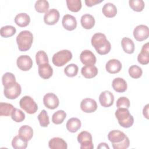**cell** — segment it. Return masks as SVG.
<instances>
[{
    "label": "cell",
    "mask_w": 149,
    "mask_h": 149,
    "mask_svg": "<svg viewBox=\"0 0 149 149\" xmlns=\"http://www.w3.org/2000/svg\"><path fill=\"white\" fill-rule=\"evenodd\" d=\"M18 135H19L26 141H29L33 137V130L32 127L29 125L22 126L19 129Z\"/></svg>",
    "instance_id": "cell-26"
},
{
    "label": "cell",
    "mask_w": 149,
    "mask_h": 149,
    "mask_svg": "<svg viewBox=\"0 0 149 149\" xmlns=\"http://www.w3.org/2000/svg\"><path fill=\"white\" fill-rule=\"evenodd\" d=\"M49 3L46 0H38L36 2L34 8L38 13H46L48 11Z\"/></svg>",
    "instance_id": "cell-33"
},
{
    "label": "cell",
    "mask_w": 149,
    "mask_h": 149,
    "mask_svg": "<svg viewBox=\"0 0 149 149\" xmlns=\"http://www.w3.org/2000/svg\"><path fill=\"white\" fill-rule=\"evenodd\" d=\"M121 45L125 52L132 54L134 51V44L133 40L127 37H124L122 39Z\"/></svg>",
    "instance_id": "cell-28"
},
{
    "label": "cell",
    "mask_w": 149,
    "mask_h": 149,
    "mask_svg": "<svg viewBox=\"0 0 149 149\" xmlns=\"http://www.w3.org/2000/svg\"><path fill=\"white\" fill-rule=\"evenodd\" d=\"M33 42V35L29 30L20 31L16 37V42L20 51L24 52L29 50Z\"/></svg>",
    "instance_id": "cell-2"
},
{
    "label": "cell",
    "mask_w": 149,
    "mask_h": 149,
    "mask_svg": "<svg viewBox=\"0 0 149 149\" xmlns=\"http://www.w3.org/2000/svg\"><path fill=\"white\" fill-rule=\"evenodd\" d=\"M16 31V28L10 25H6L1 28L0 34L2 37L8 38L13 36Z\"/></svg>",
    "instance_id": "cell-32"
},
{
    "label": "cell",
    "mask_w": 149,
    "mask_h": 149,
    "mask_svg": "<svg viewBox=\"0 0 149 149\" xmlns=\"http://www.w3.org/2000/svg\"><path fill=\"white\" fill-rule=\"evenodd\" d=\"M22 88L20 85L16 82L13 86L8 87L4 88L3 94L6 98L10 100H14L17 98L21 94Z\"/></svg>",
    "instance_id": "cell-9"
},
{
    "label": "cell",
    "mask_w": 149,
    "mask_h": 149,
    "mask_svg": "<svg viewBox=\"0 0 149 149\" xmlns=\"http://www.w3.org/2000/svg\"><path fill=\"white\" fill-rule=\"evenodd\" d=\"M48 146L51 149H66L68 148L66 142L60 137L51 139L48 142Z\"/></svg>",
    "instance_id": "cell-22"
},
{
    "label": "cell",
    "mask_w": 149,
    "mask_h": 149,
    "mask_svg": "<svg viewBox=\"0 0 149 149\" xmlns=\"http://www.w3.org/2000/svg\"><path fill=\"white\" fill-rule=\"evenodd\" d=\"M38 120L42 127H47L49 124V116L47 112L45 109H42L38 115Z\"/></svg>",
    "instance_id": "cell-40"
},
{
    "label": "cell",
    "mask_w": 149,
    "mask_h": 149,
    "mask_svg": "<svg viewBox=\"0 0 149 149\" xmlns=\"http://www.w3.org/2000/svg\"><path fill=\"white\" fill-rule=\"evenodd\" d=\"M99 101L102 107L105 108L109 107L113 103L114 96L109 91H102L99 96Z\"/></svg>",
    "instance_id": "cell-14"
},
{
    "label": "cell",
    "mask_w": 149,
    "mask_h": 149,
    "mask_svg": "<svg viewBox=\"0 0 149 149\" xmlns=\"http://www.w3.org/2000/svg\"><path fill=\"white\" fill-rule=\"evenodd\" d=\"M78 70L79 68L76 64L70 63L65 67L64 69V73L67 76L73 77L77 75Z\"/></svg>",
    "instance_id": "cell-38"
},
{
    "label": "cell",
    "mask_w": 149,
    "mask_h": 149,
    "mask_svg": "<svg viewBox=\"0 0 149 149\" xmlns=\"http://www.w3.org/2000/svg\"><path fill=\"white\" fill-rule=\"evenodd\" d=\"M130 102L129 100L126 97H119L116 101V107L118 108H123L128 109L130 107Z\"/></svg>",
    "instance_id": "cell-42"
},
{
    "label": "cell",
    "mask_w": 149,
    "mask_h": 149,
    "mask_svg": "<svg viewBox=\"0 0 149 149\" xmlns=\"http://www.w3.org/2000/svg\"><path fill=\"white\" fill-rule=\"evenodd\" d=\"M16 63L19 69L23 71H27L32 68L33 61L28 55H20L17 58Z\"/></svg>",
    "instance_id": "cell-10"
},
{
    "label": "cell",
    "mask_w": 149,
    "mask_h": 149,
    "mask_svg": "<svg viewBox=\"0 0 149 149\" xmlns=\"http://www.w3.org/2000/svg\"><path fill=\"white\" fill-rule=\"evenodd\" d=\"M43 103L47 108L54 109L59 106V100L57 95L55 94L48 93L44 95L43 97Z\"/></svg>",
    "instance_id": "cell-8"
},
{
    "label": "cell",
    "mask_w": 149,
    "mask_h": 149,
    "mask_svg": "<svg viewBox=\"0 0 149 149\" xmlns=\"http://www.w3.org/2000/svg\"><path fill=\"white\" fill-rule=\"evenodd\" d=\"M77 139L80 144L81 149H93L94 148L92 136L88 132H81L78 134Z\"/></svg>",
    "instance_id": "cell-6"
},
{
    "label": "cell",
    "mask_w": 149,
    "mask_h": 149,
    "mask_svg": "<svg viewBox=\"0 0 149 149\" xmlns=\"http://www.w3.org/2000/svg\"><path fill=\"white\" fill-rule=\"evenodd\" d=\"M80 23L81 26L85 29H91L95 24L94 17L90 14L83 15L80 19Z\"/></svg>",
    "instance_id": "cell-27"
},
{
    "label": "cell",
    "mask_w": 149,
    "mask_h": 149,
    "mask_svg": "<svg viewBox=\"0 0 149 149\" xmlns=\"http://www.w3.org/2000/svg\"><path fill=\"white\" fill-rule=\"evenodd\" d=\"M63 27L68 31H72L77 27V20L76 18L69 14L63 16L62 20Z\"/></svg>",
    "instance_id": "cell-15"
},
{
    "label": "cell",
    "mask_w": 149,
    "mask_h": 149,
    "mask_svg": "<svg viewBox=\"0 0 149 149\" xmlns=\"http://www.w3.org/2000/svg\"><path fill=\"white\" fill-rule=\"evenodd\" d=\"M38 72L39 76L43 79H48L50 78L53 74V69L51 66L48 63L38 65Z\"/></svg>",
    "instance_id": "cell-18"
},
{
    "label": "cell",
    "mask_w": 149,
    "mask_h": 149,
    "mask_svg": "<svg viewBox=\"0 0 149 149\" xmlns=\"http://www.w3.org/2000/svg\"><path fill=\"white\" fill-rule=\"evenodd\" d=\"M80 108L86 113H92L97 110V104L94 100L86 98L81 101Z\"/></svg>",
    "instance_id": "cell-11"
},
{
    "label": "cell",
    "mask_w": 149,
    "mask_h": 149,
    "mask_svg": "<svg viewBox=\"0 0 149 149\" xmlns=\"http://www.w3.org/2000/svg\"><path fill=\"white\" fill-rule=\"evenodd\" d=\"M128 72L131 77L133 79H139L142 75L143 70L140 66L137 65H132L129 68Z\"/></svg>",
    "instance_id": "cell-39"
},
{
    "label": "cell",
    "mask_w": 149,
    "mask_h": 149,
    "mask_svg": "<svg viewBox=\"0 0 149 149\" xmlns=\"http://www.w3.org/2000/svg\"><path fill=\"white\" fill-rule=\"evenodd\" d=\"M98 72V69L94 65H86L81 69V74L86 79H91L95 77Z\"/></svg>",
    "instance_id": "cell-21"
},
{
    "label": "cell",
    "mask_w": 149,
    "mask_h": 149,
    "mask_svg": "<svg viewBox=\"0 0 149 149\" xmlns=\"http://www.w3.org/2000/svg\"><path fill=\"white\" fill-rule=\"evenodd\" d=\"M129 4L131 9L136 12H141L145 6L144 2L143 0H130Z\"/></svg>",
    "instance_id": "cell-36"
},
{
    "label": "cell",
    "mask_w": 149,
    "mask_h": 149,
    "mask_svg": "<svg viewBox=\"0 0 149 149\" xmlns=\"http://www.w3.org/2000/svg\"><path fill=\"white\" fill-rule=\"evenodd\" d=\"M80 60L84 65H94L96 63V57L91 51L86 49L80 55Z\"/></svg>",
    "instance_id": "cell-13"
},
{
    "label": "cell",
    "mask_w": 149,
    "mask_h": 149,
    "mask_svg": "<svg viewBox=\"0 0 149 149\" xmlns=\"http://www.w3.org/2000/svg\"><path fill=\"white\" fill-rule=\"evenodd\" d=\"M36 61L37 65L49 63V59L47 53L44 51H39L36 54Z\"/></svg>",
    "instance_id": "cell-37"
},
{
    "label": "cell",
    "mask_w": 149,
    "mask_h": 149,
    "mask_svg": "<svg viewBox=\"0 0 149 149\" xmlns=\"http://www.w3.org/2000/svg\"><path fill=\"white\" fill-rule=\"evenodd\" d=\"M122 63L118 59H112L109 60L105 65L107 71L111 74H115L119 72L122 69Z\"/></svg>",
    "instance_id": "cell-16"
},
{
    "label": "cell",
    "mask_w": 149,
    "mask_h": 149,
    "mask_svg": "<svg viewBox=\"0 0 149 149\" xmlns=\"http://www.w3.org/2000/svg\"><path fill=\"white\" fill-rule=\"evenodd\" d=\"M14 107L13 105L6 103V102H1L0 103V115L9 116H11L12 113L14 109Z\"/></svg>",
    "instance_id": "cell-31"
},
{
    "label": "cell",
    "mask_w": 149,
    "mask_h": 149,
    "mask_svg": "<svg viewBox=\"0 0 149 149\" xmlns=\"http://www.w3.org/2000/svg\"><path fill=\"white\" fill-rule=\"evenodd\" d=\"M126 136L123 132L118 130H113L108 133V139L112 144H115L122 142Z\"/></svg>",
    "instance_id": "cell-17"
},
{
    "label": "cell",
    "mask_w": 149,
    "mask_h": 149,
    "mask_svg": "<svg viewBox=\"0 0 149 149\" xmlns=\"http://www.w3.org/2000/svg\"><path fill=\"white\" fill-rule=\"evenodd\" d=\"M102 12L104 15L107 17H113L117 13V8L113 3L108 2L104 5Z\"/></svg>",
    "instance_id": "cell-24"
},
{
    "label": "cell",
    "mask_w": 149,
    "mask_h": 149,
    "mask_svg": "<svg viewBox=\"0 0 149 149\" xmlns=\"http://www.w3.org/2000/svg\"><path fill=\"white\" fill-rule=\"evenodd\" d=\"M97 148H108L109 149V147L106 143H101L97 146Z\"/></svg>",
    "instance_id": "cell-46"
},
{
    "label": "cell",
    "mask_w": 149,
    "mask_h": 149,
    "mask_svg": "<svg viewBox=\"0 0 149 149\" xmlns=\"http://www.w3.org/2000/svg\"><path fill=\"white\" fill-rule=\"evenodd\" d=\"M148 107H149V105L148 104H147L143 108V115L144 116V117L146 118V119H148Z\"/></svg>",
    "instance_id": "cell-45"
},
{
    "label": "cell",
    "mask_w": 149,
    "mask_h": 149,
    "mask_svg": "<svg viewBox=\"0 0 149 149\" xmlns=\"http://www.w3.org/2000/svg\"><path fill=\"white\" fill-rule=\"evenodd\" d=\"M2 82L4 88L9 87L15 84L16 78L15 75L10 72H6L2 77Z\"/></svg>",
    "instance_id": "cell-29"
},
{
    "label": "cell",
    "mask_w": 149,
    "mask_h": 149,
    "mask_svg": "<svg viewBox=\"0 0 149 149\" xmlns=\"http://www.w3.org/2000/svg\"><path fill=\"white\" fill-rule=\"evenodd\" d=\"M66 117V113L63 110H58L52 116V122L56 125H59L63 123Z\"/></svg>",
    "instance_id": "cell-34"
},
{
    "label": "cell",
    "mask_w": 149,
    "mask_h": 149,
    "mask_svg": "<svg viewBox=\"0 0 149 149\" xmlns=\"http://www.w3.org/2000/svg\"><path fill=\"white\" fill-rule=\"evenodd\" d=\"M113 89L118 93H123L127 90V84L125 79L121 77L114 79L112 82Z\"/></svg>",
    "instance_id": "cell-20"
},
{
    "label": "cell",
    "mask_w": 149,
    "mask_h": 149,
    "mask_svg": "<svg viewBox=\"0 0 149 149\" xmlns=\"http://www.w3.org/2000/svg\"><path fill=\"white\" fill-rule=\"evenodd\" d=\"M27 141L23 139L19 135L13 137L12 141V146L15 149H25L27 146Z\"/></svg>",
    "instance_id": "cell-30"
},
{
    "label": "cell",
    "mask_w": 149,
    "mask_h": 149,
    "mask_svg": "<svg viewBox=\"0 0 149 149\" xmlns=\"http://www.w3.org/2000/svg\"><path fill=\"white\" fill-rule=\"evenodd\" d=\"M72 58V52L68 49H63L55 53L52 58L54 65L58 67L63 66Z\"/></svg>",
    "instance_id": "cell-4"
},
{
    "label": "cell",
    "mask_w": 149,
    "mask_h": 149,
    "mask_svg": "<svg viewBox=\"0 0 149 149\" xmlns=\"http://www.w3.org/2000/svg\"><path fill=\"white\" fill-rule=\"evenodd\" d=\"M81 125V121L79 119L77 118H72L67 121L66 127L69 132L75 133L80 129Z\"/></svg>",
    "instance_id": "cell-23"
},
{
    "label": "cell",
    "mask_w": 149,
    "mask_h": 149,
    "mask_svg": "<svg viewBox=\"0 0 149 149\" xmlns=\"http://www.w3.org/2000/svg\"><path fill=\"white\" fill-rule=\"evenodd\" d=\"M137 61L141 65H147L149 63V46L148 42L144 44L141 52L137 56Z\"/></svg>",
    "instance_id": "cell-19"
},
{
    "label": "cell",
    "mask_w": 149,
    "mask_h": 149,
    "mask_svg": "<svg viewBox=\"0 0 149 149\" xmlns=\"http://www.w3.org/2000/svg\"><path fill=\"white\" fill-rule=\"evenodd\" d=\"M66 5L68 9L73 12H77L81 8V1L80 0H66Z\"/></svg>",
    "instance_id": "cell-35"
},
{
    "label": "cell",
    "mask_w": 149,
    "mask_h": 149,
    "mask_svg": "<svg viewBox=\"0 0 149 149\" xmlns=\"http://www.w3.org/2000/svg\"><path fill=\"white\" fill-rule=\"evenodd\" d=\"M20 107L29 114L35 113L38 110V105L30 96L25 95L19 101Z\"/></svg>",
    "instance_id": "cell-5"
},
{
    "label": "cell",
    "mask_w": 149,
    "mask_h": 149,
    "mask_svg": "<svg viewBox=\"0 0 149 149\" xmlns=\"http://www.w3.org/2000/svg\"><path fill=\"white\" fill-rule=\"evenodd\" d=\"M30 22V17L26 13L17 14L15 17V23L20 27H26Z\"/></svg>",
    "instance_id": "cell-25"
},
{
    "label": "cell",
    "mask_w": 149,
    "mask_h": 149,
    "mask_svg": "<svg viewBox=\"0 0 149 149\" xmlns=\"http://www.w3.org/2000/svg\"><path fill=\"white\" fill-rule=\"evenodd\" d=\"M130 144V141L127 136L120 143L112 144V147L114 149H126L127 148Z\"/></svg>",
    "instance_id": "cell-43"
},
{
    "label": "cell",
    "mask_w": 149,
    "mask_h": 149,
    "mask_svg": "<svg viewBox=\"0 0 149 149\" xmlns=\"http://www.w3.org/2000/svg\"><path fill=\"white\" fill-rule=\"evenodd\" d=\"M25 114L22 111L16 108H14L11 115L12 119L16 122H23L25 119Z\"/></svg>",
    "instance_id": "cell-41"
},
{
    "label": "cell",
    "mask_w": 149,
    "mask_h": 149,
    "mask_svg": "<svg viewBox=\"0 0 149 149\" xmlns=\"http://www.w3.org/2000/svg\"><path fill=\"white\" fill-rule=\"evenodd\" d=\"M60 14L56 9H51L46 12L44 16V21L48 25H54L59 20Z\"/></svg>",
    "instance_id": "cell-12"
},
{
    "label": "cell",
    "mask_w": 149,
    "mask_h": 149,
    "mask_svg": "<svg viewBox=\"0 0 149 149\" xmlns=\"http://www.w3.org/2000/svg\"><path fill=\"white\" fill-rule=\"evenodd\" d=\"M91 42L100 55L107 54L111 50V43L107 39L106 36L102 33H95L91 38Z\"/></svg>",
    "instance_id": "cell-1"
},
{
    "label": "cell",
    "mask_w": 149,
    "mask_h": 149,
    "mask_svg": "<svg viewBox=\"0 0 149 149\" xmlns=\"http://www.w3.org/2000/svg\"><path fill=\"white\" fill-rule=\"evenodd\" d=\"M115 116L119 124L125 128L130 127L134 123V118L127 108H118L115 111Z\"/></svg>",
    "instance_id": "cell-3"
},
{
    "label": "cell",
    "mask_w": 149,
    "mask_h": 149,
    "mask_svg": "<svg viewBox=\"0 0 149 149\" xmlns=\"http://www.w3.org/2000/svg\"><path fill=\"white\" fill-rule=\"evenodd\" d=\"M133 36L138 41L146 40L149 36V30L148 27L144 24L137 26L133 30Z\"/></svg>",
    "instance_id": "cell-7"
},
{
    "label": "cell",
    "mask_w": 149,
    "mask_h": 149,
    "mask_svg": "<svg viewBox=\"0 0 149 149\" xmlns=\"http://www.w3.org/2000/svg\"><path fill=\"white\" fill-rule=\"evenodd\" d=\"M103 1V0L98 1V0H85V3L86 5L88 7H91L93 5H95L97 3H101Z\"/></svg>",
    "instance_id": "cell-44"
}]
</instances>
